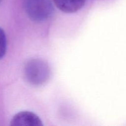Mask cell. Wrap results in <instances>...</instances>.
<instances>
[{"instance_id":"cell-3","label":"cell","mask_w":126,"mask_h":126,"mask_svg":"<svg viewBox=\"0 0 126 126\" xmlns=\"http://www.w3.org/2000/svg\"><path fill=\"white\" fill-rule=\"evenodd\" d=\"M12 126H43L41 120L34 113L22 111L14 116L11 121Z\"/></svg>"},{"instance_id":"cell-2","label":"cell","mask_w":126,"mask_h":126,"mask_svg":"<svg viewBox=\"0 0 126 126\" xmlns=\"http://www.w3.org/2000/svg\"><path fill=\"white\" fill-rule=\"evenodd\" d=\"M25 7L30 18L37 22L47 19L54 11L50 0H25Z\"/></svg>"},{"instance_id":"cell-1","label":"cell","mask_w":126,"mask_h":126,"mask_svg":"<svg viewBox=\"0 0 126 126\" xmlns=\"http://www.w3.org/2000/svg\"><path fill=\"white\" fill-rule=\"evenodd\" d=\"M25 75L28 81L34 85H40L47 81L50 76L48 64L41 59H32L25 67Z\"/></svg>"},{"instance_id":"cell-5","label":"cell","mask_w":126,"mask_h":126,"mask_svg":"<svg viewBox=\"0 0 126 126\" xmlns=\"http://www.w3.org/2000/svg\"><path fill=\"white\" fill-rule=\"evenodd\" d=\"M7 49V40L6 34L0 27V59L4 56Z\"/></svg>"},{"instance_id":"cell-4","label":"cell","mask_w":126,"mask_h":126,"mask_svg":"<svg viewBox=\"0 0 126 126\" xmlns=\"http://www.w3.org/2000/svg\"><path fill=\"white\" fill-rule=\"evenodd\" d=\"M57 7L66 13H72L79 10L86 0H53Z\"/></svg>"}]
</instances>
